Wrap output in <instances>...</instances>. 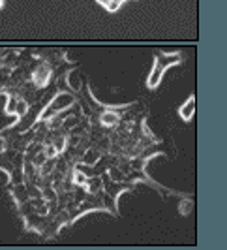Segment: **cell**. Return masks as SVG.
<instances>
[{
	"label": "cell",
	"instance_id": "cell-7",
	"mask_svg": "<svg viewBox=\"0 0 227 250\" xmlns=\"http://www.w3.org/2000/svg\"><path fill=\"white\" fill-rule=\"evenodd\" d=\"M26 109H28V104L25 100H17V104H15V115L17 117H23L26 113Z\"/></svg>",
	"mask_w": 227,
	"mask_h": 250
},
{
	"label": "cell",
	"instance_id": "cell-8",
	"mask_svg": "<svg viewBox=\"0 0 227 250\" xmlns=\"http://www.w3.org/2000/svg\"><path fill=\"white\" fill-rule=\"evenodd\" d=\"M74 179H76L77 185H87V181H89V177L85 175L83 171H79V169H77L76 173H74Z\"/></svg>",
	"mask_w": 227,
	"mask_h": 250
},
{
	"label": "cell",
	"instance_id": "cell-6",
	"mask_svg": "<svg viewBox=\"0 0 227 250\" xmlns=\"http://www.w3.org/2000/svg\"><path fill=\"white\" fill-rule=\"evenodd\" d=\"M68 85L72 90H79L81 88V81H79V75L77 74H70L68 75Z\"/></svg>",
	"mask_w": 227,
	"mask_h": 250
},
{
	"label": "cell",
	"instance_id": "cell-16",
	"mask_svg": "<svg viewBox=\"0 0 227 250\" xmlns=\"http://www.w3.org/2000/svg\"><path fill=\"white\" fill-rule=\"evenodd\" d=\"M0 8H2V0H0Z\"/></svg>",
	"mask_w": 227,
	"mask_h": 250
},
{
	"label": "cell",
	"instance_id": "cell-5",
	"mask_svg": "<svg viewBox=\"0 0 227 250\" xmlns=\"http://www.w3.org/2000/svg\"><path fill=\"white\" fill-rule=\"evenodd\" d=\"M118 121H120V117L114 111H111V109H107V111L101 115V125L103 126H114Z\"/></svg>",
	"mask_w": 227,
	"mask_h": 250
},
{
	"label": "cell",
	"instance_id": "cell-13",
	"mask_svg": "<svg viewBox=\"0 0 227 250\" xmlns=\"http://www.w3.org/2000/svg\"><path fill=\"white\" fill-rule=\"evenodd\" d=\"M43 152H45V156H47V158H53V156L57 154V149H55L53 145H49V147H47V149L43 150Z\"/></svg>",
	"mask_w": 227,
	"mask_h": 250
},
{
	"label": "cell",
	"instance_id": "cell-12",
	"mask_svg": "<svg viewBox=\"0 0 227 250\" xmlns=\"http://www.w3.org/2000/svg\"><path fill=\"white\" fill-rule=\"evenodd\" d=\"M64 145H66V139L60 138V139H57V141H55V145H53V147L57 149V152H62V150H64Z\"/></svg>",
	"mask_w": 227,
	"mask_h": 250
},
{
	"label": "cell",
	"instance_id": "cell-15",
	"mask_svg": "<svg viewBox=\"0 0 227 250\" xmlns=\"http://www.w3.org/2000/svg\"><path fill=\"white\" fill-rule=\"evenodd\" d=\"M98 4H101V6H103V8H105V6H107V4H109V0H98Z\"/></svg>",
	"mask_w": 227,
	"mask_h": 250
},
{
	"label": "cell",
	"instance_id": "cell-2",
	"mask_svg": "<svg viewBox=\"0 0 227 250\" xmlns=\"http://www.w3.org/2000/svg\"><path fill=\"white\" fill-rule=\"evenodd\" d=\"M49 75H51V66L47 62H41L38 66V70L34 72V75H32V79H34V83L38 87H45L47 81H49Z\"/></svg>",
	"mask_w": 227,
	"mask_h": 250
},
{
	"label": "cell",
	"instance_id": "cell-9",
	"mask_svg": "<svg viewBox=\"0 0 227 250\" xmlns=\"http://www.w3.org/2000/svg\"><path fill=\"white\" fill-rule=\"evenodd\" d=\"M15 104H17L15 96H13V94H8V107H6V113H13V115H15Z\"/></svg>",
	"mask_w": 227,
	"mask_h": 250
},
{
	"label": "cell",
	"instance_id": "cell-4",
	"mask_svg": "<svg viewBox=\"0 0 227 250\" xmlns=\"http://www.w3.org/2000/svg\"><path fill=\"white\" fill-rule=\"evenodd\" d=\"M193 113H195V96H189L186 104L184 105H180V109H178V115L188 123L191 121V117H193Z\"/></svg>",
	"mask_w": 227,
	"mask_h": 250
},
{
	"label": "cell",
	"instance_id": "cell-10",
	"mask_svg": "<svg viewBox=\"0 0 227 250\" xmlns=\"http://www.w3.org/2000/svg\"><path fill=\"white\" fill-rule=\"evenodd\" d=\"M191 207H193V205H191V201H189V200L182 201V203L178 205V209H180V213H182V214H188L189 211H191Z\"/></svg>",
	"mask_w": 227,
	"mask_h": 250
},
{
	"label": "cell",
	"instance_id": "cell-11",
	"mask_svg": "<svg viewBox=\"0 0 227 250\" xmlns=\"http://www.w3.org/2000/svg\"><path fill=\"white\" fill-rule=\"evenodd\" d=\"M120 4H122V2H118V0H109V4L105 6V10H107V12H116V10L120 8Z\"/></svg>",
	"mask_w": 227,
	"mask_h": 250
},
{
	"label": "cell",
	"instance_id": "cell-1",
	"mask_svg": "<svg viewBox=\"0 0 227 250\" xmlns=\"http://www.w3.org/2000/svg\"><path fill=\"white\" fill-rule=\"evenodd\" d=\"M74 104V98L68 94V92H62V94H58L55 100L49 104V109L47 111H43L41 115H39V119H47V117H51L55 111H60V109H66L68 105H72Z\"/></svg>",
	"mask_w": 227,
	"mask_h": 250
},
{
	"label": "cell",
	"instance_id": "cell-14",
	"mask_svg": "<svg viewBox=\"0 0 227 250\" xmlns=\"http://www.w3.org/2000/svg\"><path fill=\"white\" fill-rule=\"evenodd\" d=\"M51 171H53V164H51V162L43 164V167H41V173H43V175H47V173H51Z\"/></svg>",
	"mask_w": 227,
	"mask_h": 250
},
{
	"label": "cell",
	"instance_id": "cell-3",
	"mask_svg": "<svg viewBox=\"0 0 227 250\" xmlns=\"http://www.w3.org/2000/svg\"><path fill=\"white\" fill-rule=\"evenodd\" d=\"M165 74V68L164 64L160 62V61H156L154 62V70H152V74L149 75V81H147V87L149 88H156L160 85V81H162V77Z\"/></svg>",
	"mask_w": 227,
	"mask_h": 250
}]
</instances>
